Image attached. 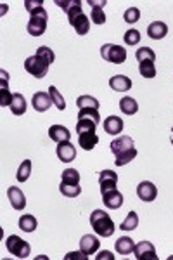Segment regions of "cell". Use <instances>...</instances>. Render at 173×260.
<instances>
[{
	"label": "cell",
	"mask_w": 173,
	"mask_h": 260,
	"mask_svg": "<svg viewBox=\"0 0 173 260\" xmlns=\"http://www.w3.org/2000/svg\"><path fill=\"white\" fill-rule=\"evenodd\" d=\"M134 144H135L134 139L128 137V135H121V137L114 139V141L111 142V151H113V154L116 156V160H114L116 165L123 167L137 156V149H135Z\"/></svg>",
	"instance_id": "cell-1"
},
{
	"label": "cell",
	"mask_w": 173,
	"mask_h": 260,
	"mask_svg": "<svg viewBox=\"0 0 173 260\" xmlns=\"http://www.w3.org/2000/svg\"><path fill=\"white\" fill-rule=\"evenodd\" d=\"M90 225L94 227V231L103 238H109L114 234V225L113 219L109 217V213H106L104 210H94L90 213Z\"/></svg>",
	"instance_id": "cell-2"
},
{
	"label": "cell",
	"mask_w": 173,
	"mask_h": 260,
	"mask_svg": "<svg viewBox=\"0 0 173 260\" xmlns=\"http://www.w3.org/2000/svg\"><path fill=\"white\" fill-rule=\"evenodd\" d=\"M47 19H49L47 11L43 9V5H42V7H38V9H35V11L32 12V18H30V21H28V26H26L28 33H30L32 37L43 35V33H45V30H47Z\"/></svg>",
	"instance_id": "cell-3"
},
{
	"label": "cell",
	"mask_w": 173,
	"mask_h": 260,
	"mask_svg": "<svg viewBox=\"0 0 173 260\" xmlns=\"http://www.w3.org/2000/svg\"><path fill=\"white\" fill-rule=\"evenodd\" d=\"M5 246H7V252L11 255L17 257V259H28L30 253H32V246L30 243L24 240H21L16 234H11V236L5 240Z\"/></svg>",
	"instance_id": "cell-4"
},
{
	"label": "cell",
	"mask_w": 173,
	"mask_h": 260,
	"mask_svg": "<svg viewBox=\"0 0 173 260\" xmlns=\"http://www.w3.org/2000/svg\"><path fill=\"white\" fill-rule=\"evenodd\" d=\"M49 61L43 59L42 56L35 54V56H30L26 61H24V70L30 73V75H33L35 78H43V76L47 75L49 71Z\"/></svg>",
	"instance_id": "cell-5"
},
{
	"label": "cell",
	"mask_w": 173,
	"mask_h": 260,
	"mask_svg": "<svg viewBox=\"0 0 173 260\" xmlns=\"http://www.w3.org/2000/svg\"><path fill=\"white\" fill-rule=\"evenodd\" d=\"M101 56L104 61H109L113 64H121L126 61V49L114 43H104L101 47Z\"/></svg>",
	"instance_id": "cell-6"
},
{
	"label": "cell",
	"mask_w": 173,
	"mask_h": 260,
	"mask_svg": "<svg viewBox=\"0 0 173 260\" xmlns=\"http://www.w3.org/2000/svg\"><path fill=\"white\" fill-rule=\"evenodd\" d=\"M55 4L59 5L64 12L68 14V19H69V24L80 16L83 14L82 12V2L80 0H57Z\"/></svg>",
	"instance_id": "cell-7"
},
{
	"label": "cell",
	"mask_w": 173,
	"mask_h": 260,
	"mask_svg": "<svg viewBox=\"0 0 173 260\" xmlns=\"http://www.w3.org/2000/svg\"><path fill=\"white\" fill-rule=\"evenodd\" d=\"M134 255L137 257V260H157L156 248L151 241H140L135 244Z\"/></svg>",
	"instance_id": "cell-8"
},
{
	"label": "cell",
	"mask_w": 173,
	"mask_h": 260,
	"mask_svg": "<svg viewBox=\"0 0 173 260\" xmlns=\"http://www.w3.org/2000/svg\"><path fill=\"white\" fill-rule=\"evenodd\" d=\"M118 184V175L113 170H103L99 173V186H101V194L107 193V191L116 189Z\"/></svg>",
	"instance_id": "cell-9"
},
{
	"label": "cell",
	"mask_w": 173,
	"mask_h": 260,
	"mask_svg": "<svg viewBox=\"0 0 173 260\" xmlns=\"http://www.w3.org/2000/svg\"><path fill=\"white\" fill-rule=\"evenodd\" d=\"M0 75H2V78H0V106L5 108V106H11L12 95L14 94L9 92V73L2 70Z\"/></svg>",
	"instance_id": "cell-10"
},
{
	"label": "cell",
	"mask_w": 173,
	"mask_h": 260,
	"mask_svg": "<svg viewBox=\"0 0 173 260\" xmlns=\"http://www.w3.org/2000/svg\"><path fill=\"white\" fill-rule=\"evenodd\" d=\"M137 196L140 198L142 201H147V203H149V201H154L157 196L156 186L149 181H142L140 184L137 186Z\"/></svg>",
	"instance_id": "cell-11"
},
{
	"label": "cell",
	"mask_w": 173,
	"mask_h": 260,
	"mask_svg": "<svg viewBox=\"0 0 173 260\" xmlns=\"http://www.w3.org/2000/svg\"><path fill=\"white\" fill-rule=\"evenodd\" d=\"M32 104H33V110L35 111H38V113H45L54 103H52L51 94H47V92H35V94H33V99H32Z\"/></svg>",
	"instance_id": "cell-12"
},
{
	"label": "cell",
	"mask_w": 173,
	"mask_h": 260,
	"mask_svg": "<svg viewBox=\"0 0 173 260\" xmlns=\"http://www.w3.org/2000/svg\"><path fill=\"white\" fill-rule=\"evenodd\" d=\"M7 196H9V201H11L12 208L17 210V212L24 210V206H26V198H24L23 191H21L19 187L11 186V187L7 189Z\"/></svg>",
	"instance_id": "cell-13"
},
{
	"label": "cell",
	"mask_w": 173,
	"mask_h": 260,
	"mask_svg": "<svg viewBox=\"0 0 173 260\" xmlns=\"http://www.w3.org/2000/svg\"><path fill=\"white\" fill-rule=\"evenodd\" d=\"M55 153H57V158L63 163H69L76 158V148L71 142H61V144H57Z\"/></svg>",
	"instance_id": "cell-14"
},
{
	"label": "cell",
	"mask_w": 173,
	"mask_h": 260,
	"mask_svg": "<svg viewBox=\"0 0 173 260\" xmlns=\"http://www.w3.org/2000/svg\"><path fill=\"white\" fill-rule=\"evenodd\" d=\"M103 201H104V205H106V208L118 210V208H121V205H123V194L120 193L118 189L107 191V193L103 194Z\"/></svg>",
	"instance_id": "cell-15"
},
{
	"label": "cell",
	"mask_w": 173,
	"mask_h": 260,
	"mask_svg": "<svg viewBox=\"0 0 173 260\" xmlns=\"http://www.w3.org/2000/svg\"><path fill=\"white\" fill-rule=\"evenodd\" d=\"M99 246H101V241L95 236H92V234H85V236H82V240H80V250H82L85 255H94L99 250Z\"/></svg>",
	"instance_id": "cell-16"
},
{
	"label": "cell",
	"mask_w": 173,
	"mask_h": 260,
	"mask_svg": "<svg viewBox=\"0 0 173 260\" xmlns=\"http://www.w3.org/2000/svg\"><path fill=\"white\" fill-rule=\"evenodd\" d=\"M49 137L54 142H57V144H61V142H69L71 132L64 125H52L51 129H49Z\"/></svg>",
	"instance_id": "cell-17"
},
{
	"label": "cell",
	"mask_w": 173,
	"mask_h": 260,
	"mask_svg": "<svg viewBox=\"0 0 173 260\" xmlns=\"http://www.w3.org/2000/svg\"><path fill=\"white\" fill-rule=\"evenodd\" d=\"M166 33H168V26H166V23H163V21H154V23H151L149 26H147V37L153 40L165 38Z\"/></svg>",
	"instance_id": "cell-18"
},
{
	"label": "cell",
	"mask_w": 173,
	"mask_h": 260,
	"mask_svg": "<svg viewBox=\"0 0 173 260\" xmlns=\"http://www.w3.org/2000/svg\"><path fill=\"white\" fill-rule=\"evenodd\" d=\"M109 87L116 92H125L132 89V80L126 75H114L109 78Z\"/></svg>",
	"instance_id": "cell-19"
},
{
	"label": "cell",
	"mask_w": 173,
	"mask_h": 260,
	"mask_svg": "<svg viewBox=\"0 0 173 260\" xmlns=\"http://www.w3.org/2000/svg\"><path fill=\"white\" fill-rule=\"evenodd\" d=\"M78 144L82 146V149L92 151L95 144H99L97 134L95 132H82V134H78Z\"/></svg>",
	"instance_id": "cell-20"
},
{
	"label": "cell",
	"mask_w": 173,
	"mask_h": 260,
	"mask_svg": "<svg viewBox=\"0 0 173 260\" xmlns=\"http://www.w3.org/2000/svg\"><path fill=\"white\" fill-rule=\"evenodd\" d=\"M104 130H106L109 135H118L121 134L123 130V120L120 118V116H107L106 120H104Z\"/></svg>",
	"instance_id": "cell-21"
},
{
	"label": "cell",
	"mask_w": 173,
	"mask_h": 260,
	"mask_svg": "<svg viewBox=\"0 0 173 260\" xmlns=\"http://www.w3.org/2000/svg\"><path fill=\"white\" fill-rule=\"evenodd\" d=\"M9 108H11L12 114H16V116H21V114L26 113V99H24V95L16 92L12 95V103Z\"/></svg>",
	"instance_id": "cell-22"
},
{
	"label": "cell",
	"mask_w": 173,
	"mask_h": 260,
	"mask_svg": "<svg viewBox=\"0 0 173 260\" xmlns=\"http://www.w3.org/2000/svg\"><path fill=\"white\" fill-rule=\"evenodd\" d=\"M134 248H135L134 240L128 236H121L116 241V252H118L120 255H130V253L134 252Z\"/></svg>",
	"instance_id": "cell-23"
},
{
	"label": "cell",
	"mask_w": 173,
	"mask_h": 260,
	"mask_svg": "<svg viewBox=\"0 0 173 260\" xmlns=\"http://www.w3.org/2000/svg\"><path fill=\"white\" fill-rule=\"evenodd\" d=\"M120 110H121L123 114H128V116H132V114H135L138 111V103L135 101L134 97H123L121 101H120Z\"/></svg>",
	"instance_id": "cell-24"
},
{
	"label": "cell",
	"mask_w": 173,
	"mask_h": 260,
	"mask_svg": "<svg viewBox=\"0 0 173 260\" xmlns=\"http://www.w3.org/2000/svg\"><path fill=\"white\" fill-rule=\"evenodd\" d=\"M71 26L75 28L78 35H86L88 30H90V19H88L85 14H80V16L71 23Z\"/></svg>",
	"instance_id": "cell-25"
},
{
	"label": "cell",
	"mask_w": 173,
	"mask_h": 260,
	"mask_svg": "<svg viewBox=\"0 0 173 260\" xmlns=\"http://www.w3.org/2000/svg\"><path fill=\"white\" fill-rule=\"evenodd\" d=\"M36 225H38V222H36V219L33 215H30V213L21 215V219H19L21 231H24V233H33L36 229Z\"/></svg>",
	"instance_id": "cell-26"
},
{
	"label": "cell",
	"mask_w": 173,
	"mask_h": 260,
	"mask_svg": "<svg viewBox=\"0 0 173 260\" xmlns=\"http://www.w3.org/2000/svg\"><path fill=\"white\" fill-rule=\"evenodd\" d=\"M59 191L64 194V196H68V198H76V196H80V193H82V187H80V184H69V182H61Z\"/></svg>",
	"instance_id": "cell-27"
},
{
	"label": "cell",
	"mask_w": 173,
	"mask_h": 260,
	"mask_svg": "<svg viewBox=\"0 0 173 260\" xmlns=\"http://www.w3.org/2000/svg\"><path fill=\"white\" fill-rule=\"evenodd\" d=\"M30 175H32V160H24L19 165V168H17L16 179L17 182H26L30 179Z\"/></svg>",
	"instance_id": "cell-28"
},
{
	"label": "cell",
	"mask_w": 173,
	"mask_h": 260,
	"mask_svg": "<svg viewBox=\"0 0 173 260\" xmlns=\"http://www.w3.org/2000/svg\"><path fill=\"white\" fill-rule=\"evenodd\" d=\"M49 94H51L52 103H54V106L57 108V110H59V111L66 110V101H64V97L61 95V92L57 91V87H54V85L49 87Z\"/></svg>",
	"instance_id": "cell-29"
},
{
	"label": "cell",
	"mask_w": 173,
	"mask_h": 260,
	"mask_svg": "<svg viewBox=\"0 0 173 260\" xmlns=\"http://www.w3.org/2000/svg\"><path fill=\"white\" fill-rule=\"evenodd\" d=\"M76 106H78V110H83V108H94V110H99L101 103H99L95 97H92V95H80V97L76 99Z\"/></svg>",
	"instance_id": "cell-30"
},
{
	"label": "cell",
	"mask_w": 173,
	"mask_h": 260,
	"mask_svg": "<svg viewBox=\"0 0 173 260\" xmlns=\"http://www.w3.org/2000/svg\"><path fill=\"white\" fill-rule=\"evenodd\" d=\"M135 57H137L138 63H146V61H156V54L151 47H138L135 52Z\"/></svg>",
	"instance_id": "cell-31"
},
{
	"label": "cell",
	"mask_w": 173,
	"mask_h": 260,
	"mask_svg": "<svg viewBox=\"0 0 173 260\" xmlns=\"http://www.w3.org/2000/svg\"><path fill=\"white\" fill-rule=\"evenodd\" d=\"M137 225H138V215L135 212H128L126 219L120 224V229L121 231H134V229H137Z\"/></svg>",
	"instance_id": "cell-32"
},
{
	"label": "cell",
	"mask_w": 173,
	"mask_h": 260,
	"mask_svg": "<svg viewBox=\"0 0 173 260\" xmlns=\"http://www.w3.org/2000/svg\"><path fill=\"white\" fill-rule=\"evenodd\" d=\"M138 71H140V75L144 78H154L156 76V64L153 61H146V63H140L138 64Z\"/></svg>",
	"instance_id": "cell-33"
},
{
	"label": "cell",
	"mask_w": 173,
	"mask_h": 260,
	"mask_svg": "<svg viewBox=\"0 0 173 260\" xmlns=\"http://www.w3.org/2000/svg\"><path fill=\"white\" fill-rule=\"evenodd\" d=\"M78 118H86V120H92L99 125L101 122V114H99V110H94V108H83V110L78 111Z\"/></svg>",
	"instance_id": "cell-34"
},
{
	"label": "cell",
	"mask_w": 173,
	"mask_h": 260,
	"mask_svg": "<svg viewBox=\"0 0 173 260\" xmlns=\"http://www.w3.org/2000/svg\"><path fill=\"white\" fill-rule=\"evenodd\" d=\"M97 129V123L92 122V120H86V118H78L76 122V132L82 134V132H95Z\"/></svg>",
	"instance_id": "cell-35"
},
{
	"label": "cell",
	"mask_w": 173,
	"mask_h": 260,
	"mask_svg": "<svg viewBox=\"0 0 173 260\" xmlns=\"http://www.w3.org/2000/svg\"><path fill=\"white\" fill-rule=\"evenodd\" d=\"M61 182H69V184H80V172L76 168H66L61 175Z\"/></svg>",
	"instance_id": "cell-36"
},
{
	"label": "cell",
	"mask_w": 173,
	"mask_h": 260,
	"mask_svg": "<svg viewBox=\"0 0 173 260\" xmlns=\"http://www.w3.org/2000/svg\"><path fill=\"white\" fill-rule=\"evenodd\" d=\"M123 40H125L126 45H137V43L140 42V32H138V30H135V28H132V30L125 32Z\"/></svg>",
	"instance_id": "cell-37"
},
{
	"label": "cell",
	"mask_w": 173,
	"mask_h": 260,
	"mask_svg": "<svg viewBox=\"0 0 173 260\" xmlns=\"http://www.w3.org/2000/svg\"><path fill=\"white\" fill-rule=\"evenodd\" d=\"M90 19L94 24H104L106 23V14H104L103 7H92L90 12Z\"/></svg>",
	"instance_id": "cell-38"
},
{
	"label": "cell",
	"mask_w": 173,
	"mask_h": 260,
	"mask_svg": "<svg viewBox=\"0 0 173 260\" xmlns=\"http://www.w3.org/2000/svg\"><path fill=\"white\" fill-rule=\"evenodd\" d=\"M123 19H125L126 23H130V24L137 23V21L140 19V11H138L137 7H130V9H126L125 14H123Z\"/></svg>",
	"instance_id": "cell-39"
},
{
	"label": "cell",
	"mask_w": 173,
	"mask_h": 260,
	"mask_svg": "<svg viewBox=\"0 0 173 260\" xmlns=\"http://www.w3.org/2000/svg\"><path fill=\"white\" fill-rule=\"evenodd\" d=\"M36 54L42 56L43 59H47L49 64H52V63H54V59H55L54 51H52V49H49L47 45H40V47L36 49Z\"/></svg>",
	"instance_id": "cell-40"
},
{
	"label": "cell",
	"mask_w": 173,
	"mask_h": 260,
	"mask_svg": "<svg viewBox=\"0 0 173 260\" xmlns=\"http://www.w3.org/2000/svg\"><path fill=\"white\" fill-rule=\"evenodd\" d=\"M43 5V2L42 0H24V7H26V11L32 14L35 9H38V7H42Z\"/></svg>",
	"instance_id": "cell-41"
},
{
	"label": "cell",
	"mask_w": 173,
	"mask_h": 260,
	"mask_svg": "<svg viewBox=\"0 0 173 260\" xmlns=\"http://www.w3.org/2000/svg\"><path fill=\"white\" fill-rule=\"evenodd\" d=\"M66 260H86L88 259V255H85L83 252H71V253H68L66 257H64Z\"/></svg>",
	"instance_id": "cell-42"
},
{
	"label": "cell",
	"mask_w": 173,
	"mask_h": 260,
	"mask_svg": "<svg viewBox=\"0 0 173 260\" xmlns=\"http://www.w3.org/2000/svg\"><path fill=\"white\" fill-rule=\"evenodd\" d=\"M86 4L92 5V7H103L104 9V5H106L107 2H106V0H88Z\"/></svg>",
	"instance_id": "cell-43"
},
{
	"label": "cell",
	"mask_w": 173,
	"mask_h": 260,
	"mask_svg": "<svg viewBox=\"0 0 173 260\" xmlns=\"http://www.w3.org/2000/svg\"><path fill=\"white\" fill-rule=\"evenodd\" d=\"M103 259H109V260H113L114 259V255L111 252H101L97 255V260H103Z\"/></svg>",
	"instance_id": "cell-44"
},
{
	"label": "cell",
	"mask_w": 173,
	"mask_h": 260,
	"mask_svg": "<svg viewBox=\"0 0 173 260\" xmlns=\"http://www.w3.org/2000/svg\"><path fill=\"white\" fill-rule=\"evenodd\" d=\"M172 144H173V129H172Z\"/></svg>",
	"instance_id": "cell-45"
}]
</instances>
